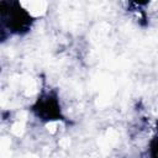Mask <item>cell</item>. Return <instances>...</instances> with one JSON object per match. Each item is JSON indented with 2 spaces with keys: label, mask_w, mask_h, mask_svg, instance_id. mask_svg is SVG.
Here are the masks:
<instances>
[{
  "label": "cell",
  "mask_w": 158,
  "mask_h": 158,
  "mask_svg": "<svg viewBox=\"0 0 158 158\" xmlns=\"http://www.w3.org/2000/svg\"><path fill=\"white\" fill-rule=\"evenodd\" d=\"M33 114L42 121H57V120H64L59 105V100L56 91H43L33 106L31 107Z\"/></svg>",
  "instance_id": "obj_2"
},
{
  "label": "cell",
  "mask_w": 158,
  "mask_h": 158,
  "mask_svg": "<svg viewBox=\"0 0 158 158\" xmlns=\"http://www.w3.org/2000/svg\"><path fill=\"white\" fill-rule=\"evenodd\" d=\"M147 158H158V121L154 127V133L148 144V153Z\"/></svg>",
  "instance_id": "obj_3"
},
{
  "label": "cell",
  "mask_w": 158,
  "mask_h": 158,
  "mask_svg": "<svg viewBox=\"0 0 158 158\" xmlns=\"http://www.w3.org/2000/svg\"><path fill=\"white\" fill-rule=\"evenodd\" d=\"M35 19L21 6L19 1H0V28L1 38L7 36H22L31 31Z\"/></svg>",
  "instance_id": "obj_1"
}]
</instances>
